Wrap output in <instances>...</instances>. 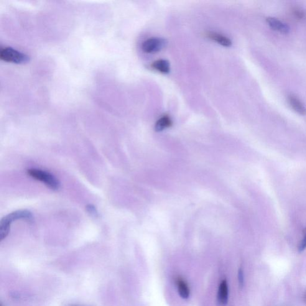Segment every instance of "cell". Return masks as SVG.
<instances>
[{
  "label": "cell",
  "instance_id": "6da1fadb",
  "mask_svg": "<svg viewBox=\"0 0 306 306\" xmlns=\"http://www.w3.org/2000/svg\"><path fill=\"white\" fill-rule=\"evenodd\" d=\"M26 220L32 221L33 215L27 210H19L10 213L1 219L0 222V241H2L9 235L13 222L18 220Z\"/></svg>",
  "mask_w": 306,
  "mask_h": 306
},
{
  "label": "cell",
  "instance_id": "7a4b0ae2",
  "mask_svg": "<svg viewBox=\"0 0 306 306\" xmlns=\"http://www.w3.org/2000/svg\"><path fill=\"white\" fill-rule=\"evenodd\" d=\"M27 173L30 177L44 183L50 189L55 191L60 189V183L52 173L38 169H28Z\"/></svg>",
  "mask_w": 306,
  "mask_h": 306
},
{
  "label": "cell",
  "instance_id": "3957f363",
  "mask_svg": "<svg viewBox=\"0 0 306 306\" xmlns=\"http://www.w3.org/2000/svg\"><path fill=\"white\" fill-rule=\"evenodd\" d=\"M0 59L5 62L16 63V64H22L30 61L29 56L10 47L1 48Z\"/></svg>",
  "mask_w": 306,
  "mask_h": 306
},
{
  "label": "cell",
  "instance_id": "277c9868",
  "mask_svg": "<svg viewBox=\"0 0 306 306\" xmlns=\"http://www.w3.org/2000/svg\"><path fill=\"white\" fill-rule=\"evenodd\" d=\"M165 45V40L160 38H150L143 43L141 48L146 53H154L162 49Z\"/></svg>",
  "mask_w": 306,
  "mask_h": 306
},
{
  "label": "cell",
  "instance_id": "5b68a950",
  "mask_svg": "<svg viewBox=\"0 0 306 306\" xmlns=\"http://www.w3.org/2000/svg\"><path fill=\"white\" fill-rule=\"evenodd\" d=\"M267 22L269 26L273 30L282 33V34H288L290 32V27L285 23L280 21V20L275 18V17H267Z\"/></svg>",
  "mask_w": 306,
  "mask_h": 306
},
{
  "label": "cell",
  "instance_id": "8992f818",
  "mask_svg": "<svg viewBox=\"0 0 306 306\" xmlns=\"http://www.w3.org/2000/svg\"><path fill=\"white\" fill-rule=\"evenodd\" d=\"M229 287L226 280L221 282L218 292V300L222 305H225L228 302Z\"/></svg>",
  "mask_w": 306,
  "mask_h": 306
},
{
  "label": "cell",
  "instance_id": "52a82bcc",
  "mask_svg": "<svg viewBox=\"0 0 306 306\" xmlns=\"http://www.w3.org/2000/svg\"><path fill=\"white\" fill-rule=\"evenodd\" d=\"M206 35L210 39L214 40V42L223 46L230 47L232 45L231 41L230 38L223 35L218 34V33L208 32Z\"/></svg>",
  "mask_w": 306,
  "mask_h": 306
},
{
  "label": "cell",
  "instance_id": "ba28073f",
  "mask_svg": "<svg viewBox=\"0 0 306 306\" xmlns=\"http://www.w3.org/2000/svg\"><path fill=\"white\" fill-rule=\"evenodd\" d=\"M288 101H289L291 107L297 113L300 115H305L306 114V107L297 97L294 95H290L288 97Z\"/></svg>",
  "mask_w": 306,
  "mask_h": 306
},
{
  "label": "cell",
  "instance_id": "9c48e42d",
  "mask_svg": "<svg viewBox=\"0 0 306 306\" xmlns=\"http://www.w3.org/2000/svg\"><path fill=\"white\" fill-rule=\"evenodd\" d=\"M151 67L154 70L162 74H168L170 72V64L168 61L159 60L154 61L151 65Z\"/></svg>",
  "mask_w": 306,
  "mask_h": 306
},
{
  "label": "cell",
  "instance_id": "30bf717a",
  "mask_svg": "<svg viewBox=\"0 0 306 306\" xmlns=\"http://www.w3.org/2000/svg\"><path fill=\"white\" fill-rule=\"evenodd\" d=\"M178 293L183 298H187L190 295V289L187 283L181 277H178L176 280Z\"/></svg>",
  "mask_w": 306,
  "mask_h": 306
},
{
  "label": "cell",
  "instance_id": "8fae6325",
  "mask_svg": "<svg viewBox=\"0 0 306 306\" xmlns=\"http://www.w3.org/2000/svg\"><path fill=\"white\" fill-rule=\"evenodd\" d=\"M172 121L168 115H164L158 120L155 125V129L156 131H162L163 130L168 128L172 126Z\"/></svg>",
  "mask_w": 306,
  "mask_h": 306
},
{
  "label": "cell",
  "instance_id": "7c38bea8",
  "mask_svg": "<svg viewBox=\"0 0 306 306\" xmlns=\"http://www.w3.org/2000/svg\"><path fill=\"white\" fill-rule=\"evenodd\" d=\"M292 12L295 18L298 20H303L306 18V13L305 10L299 8V7H295L292 9Z\"/></svg>",
  "mask_w": 306,
  "mask_h": 306
},
{
  "label": "cell",
  "instance_id": "4fadbf2b",
  "mask_svg": "<svg viewBox=\"0 0 306 306\" xmlns=\"http://www.w3.org/2000/svg\"><path fill=\"white\" fill-rule=\"evenodd\" d=\"M86 210L92 215L96 216L97 214H98V211H97L96 208L93 205H89L87 206Z\"/></svg>",
  "mask_w": 306,
  "mask_h": 306
},
{
  "label": "cell",
  "instance_id": "5bb4252c",
  "mask_svg": "<svg viewBox=\"0 0 306 306\" xmlns=\"http://www.w3.org/2000/svg\"><path fill=\"white\" fill-rule=\"evenodd\" d=\"M305 249H306V233L304 239H303L302 242H301L299 246V249H299L300 252H302L304 251Z\"/></svg>",
  "mask_w": 306,
  "mask_h": 306
},
{
  "label": "cell",
  "instance_id": "9a60e30c",
  "mask_svg": "<svg viewBox=\"0 0 306 306\" xmlns=\"http://www.w3.org/2000/svg\"><path fill=\"white\" fill-rule=\"evenodd\" d=\"M238 277L240 286L242 287L244 284V274L242 270H239Z\"/></svg>",
  "mask_w": 306,
  "mask_h": 306
},
{
  "label": "cell",
  "instance_id": "2e32d148",
  "mask_svg": "<svg viewBox=\"0 0 306 306\" xmlns=\"http://www.w3.org/2000/svg\"><path fill=\"white\" fill-rule=\"evenodd\" d=\"M304 298H305V301L306 302V294L305 295Z\"/></svg>",
  "mask_w": 306,
  "mask_h": 306
},
{
  "label": "cell",
  "instance_id": "e0dca14e",
  "mask_svg": "<svg viewBox=\"0 0 306 306\" xmlns=\"http://www.w3.org/2000/svg\"><path fill=\"white\" fill-rule=\"evenodd\" d=\"M1 306H2V304H1Z\"/></svg>",
  "mask_w": 306,
  "mask_h": 306
}]
</instances>
